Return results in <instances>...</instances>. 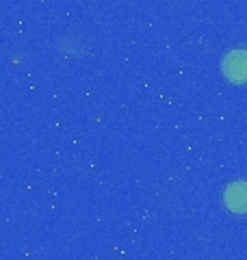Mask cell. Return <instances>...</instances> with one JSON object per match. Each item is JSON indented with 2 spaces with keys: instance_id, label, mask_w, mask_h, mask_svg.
Wrapping results in <instances>:
<instances>
[{
  "instance_id": "6da1fadb",
  "label": "cell",
  "mask_w": 247,
  "mask_h": 260,
  "mask_svg": "<svg viewBox=\"0 0 247 260\" xmlns=\"http://www.w3.org/2000/svg\"><path fill=\"white\" fill-rule=\"evenodd\" d=\"M221 72H224V76L232 85H245L247 83V50H245V48L230 50L224 56Z\"/></svg>"
},
{
  "instance_id": "7a4b0ae2",
  "label": "cell",
  "mask_w": 247,
  "mask_h": 260,
  "mask_svg": "<svg viewBox=\"0 0 247 260\" xmlns=\"http://www.w3.org/2000/svg\"><path fill=\"white\" fill-rule=\"evenodd\" d=\"M224 204L230 213L247 215V180H238V182H232L226 186Z\"/></svg>"
}]
</instances>
